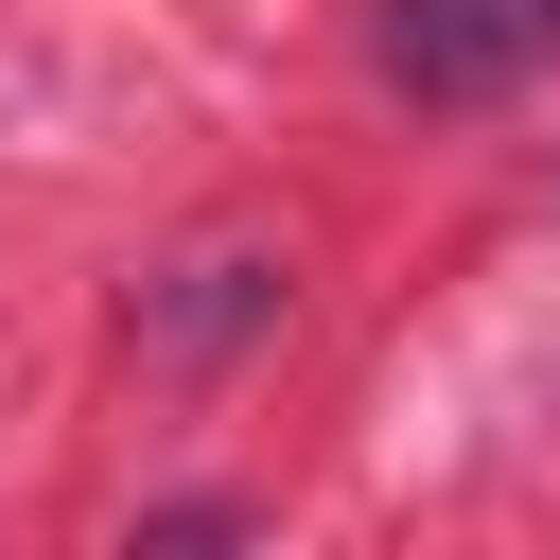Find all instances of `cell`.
Here are the masks:
<instances>
[{
	"label": "cell",
	"mask_w": 560,
	"mask_h": 560,
	"mask_svg": "<svg viewBox=\"0 0 560 560\" xmlns=\"http://www.w3.org/2000/svg\"><path fill=\"white\" fill-rule=\"evenodd\" d=\"M368 70L402 105H508L525 70H560V0H385Z\"/></svg>",
	"instance_id": "6da1fadb"
},
{
	"label": "cell",
	"mask_w": 560,
	"mask_h": 560,
	"mask_svg": "<svg viewBox=\"0 0 560 560\" xmlns=\"http://www.w3.org/2000/svg\"><path fill=\"white\" fill-rule=\"evenodd\" d=\"M262 315H280V262L210 245V262H175V280L140 298V350H158V368H210V350H245Z\"/></svg>",
	"instance_id": "7a4b0ae2"
}]
</instances>
